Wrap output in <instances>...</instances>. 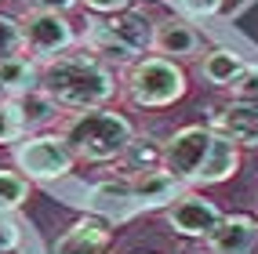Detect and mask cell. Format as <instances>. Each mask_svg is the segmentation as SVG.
Instances as JSON below:
<instances>
[{
	"label": "cell",
	"instance_id": "obj_1",
	"mask_svg": "<svg viewBox=\"0 0 258 254\" xmlns=\"http://www.w3.org/2000/svg\"><path fill=\"white\" fill-rule=\"evenodd\" d=\"M40 88L58 102V109H106L116 98L120 80L109 62L84 51H66V55L40 62Z\"/></svg>",
	"mask_w": 258,
	"mask_h": 254
},
{
	"label": "cell",
	"instance_id": "obj_2",
	"mask_svg": "<svg viewBox=\"0 0 258 254\" xmlns=\"http://www.w3.org/2000/svg\"><path fill=\"white\" fill-rule=\"evenodd\" d=\"M62 138L66 145L73 149L77 160H88V163H109L124 156L127 142L135 138V127L124 113L116 109H80L70 113L62 120Z\"/></svg>",
	"mask_w": 258,
	"mask_h": 254
},
{
	"label": "cell",
	"instance_id": "obj_3",
	"mask_svg": "<svg viewBox=\"0 0 258 254\" xmlns=\"http://www.w3.org/2000/svg\"><path fill=\"white\" fill-rule=\"evenodd\" d=\"M84 47L109 65H135L153 51V22L139 11L98 15L88 22Z\"/></svg>",
	"mask_w": 258,
	"mask_h": 254
},
{
	"label": "cell",
	"instance_id": "obj_4",
	"mask_svg": "<svg viewBox=\"0 0 258 254\" xmlns=\"http://www.w3.org/2000/svg\"><path fill=\"white\" fill-rule=\"evenodd\" d=\"M120 83H124V95L131 98V106H139V109L175 106L189 88L182 65L171 62V58H160V55H146L135 65H127Z\"/></svg>",
	"mask_w": 258,
	"mask_h": 254
},
{
	"label": "cell",
	"instance_id": "obj_5",
	"mask_svg": "<svg viewBox=\"0 0 258 254\" xmlns=\"http://www.w3.org/2000/svg\"><path fill=\"white\" fill-rule=\"evenodd\" d=\"M15 167L29 182H58L77 167V156L62 134L44 131V134H26L15 145Z\"/></svg>",
	"mask_w": 258,
	"mask_h": 254
},
{
	"label": "cell",
	"instance_id": "obj_6",
	"mask_svg": "<svg viewBox=\"0 0 258 254\" xmlns=\"http://www.w3.org/2000/svg\"><path fill=\"white\" fill-rule=\"evenodd\" d=\"M19 29H22V55H29L37 65L73 51V44H77V33H73L70 19L58 11L33 8L19 19Z\"/></svg>",
	"mask_w": 258,
	"mask_h": 254
},
{
	"label": "cell",
	"instance_id": "obj_7",
	"mask_svg": "<svg viewBox=\"0 0 258 254\" xmlns=\"http://www.w3.org/2000/svg\"><path fill=\"white\" fill-rule=\"evenodd\" d=\"M211 138H215V131L208 124H189V127L175 131L164 142V171H171L182 185H193L204 160H208Z\"/></svg>",
	"mask_w": 258,
	"mask_h": 254
},
{
	"label": "cell",
	"instance_id": "obj_8",
	"mask_svg": "<svg viewBox=\"0 0 258 254\" xmlns=\"http://www.w3.org/2000/svg\"><path fill=\"white\" fill-rule=\"evenodd\" d=\"M218 222H222L218 203L200 196V193H182L167 207V225L178 236H189V240H208V236L218 229Z\"/></svg>",
	"mask_w": 258,
	"mask_h": 254
},
{
	"label": "cell",
	"instance_id": "obj_9",
	"mask_svg": "<svg viewBox=\"0 0 258 254\" xmlns=\"http://www.w3.org/2000/svg\"><path fill=\"white\" fill-rule=\"evenodd\" d=\"M208 127L240 149H258V102H233L229 98L222 109H215Z\"/></svg>",
	"mask_w": 258,
	"mask_h": 254
},
{
	"label": "cell",
	"instance_id": "obj_10",
	"mask_svg": "<svg viewBox=\"0 0 258 254\" xmlns=\"http://www.w3.org/2000/svg\"><path fill=\"white\" fill-rule=\"evenodd\" d=\"M200 33L189 26L185 19H160L153 22V51H157L160 58H171V62H185V58H197L200 55Z\"/></svg>",
	"mask_w": 258,
	"mask_h": 254
},
{
	"label": "cell",
	"instance_id": "obj_11",
	"mask_svg": "<svg viewBox=\"0 0 258 254\" xmlns=\"http://www.w3.org/2000/svg\"><path fill=\"white\" fill-rule=\"evenodd\" d=\"M258 247V218L251 214H222L218 229L208 236L211 254H254Z\"/></svg>",
	"mask_w": 258,
	"mask_h": 254
},
{
	"label": "cell",
	"instance_id": "obj_12",
	"mask_svg": "<svg viewBox=\"0 0 258 254\" xmlns=\"http://www.w3.org/2000/svg\"><path fill=\"white\" fill-rule=\"evenodd\" d=\"M127 178H131V203L135 207H171L185 193V185L171 171H164V167L142 171V175H127Z\"/></svg>",
	"mask_w": 258,
	"mask_h": 254
},
{
	"label": "cell",
	"instance_id": "obj_13",
	"mask_svg": "<svg viewBox=\"0 0 258 254\" xmlns=\"http://www.w3.org/2000/svg\"><path fill=\"white\" fill-rule=\"evenodd\" d=\"M106 243H109L106 222H98V218H80L66 236H58L55 254H102Z\"/></svg>",
	"mask_w": 258,
	"mask_h": 254
},
{
	"label": "cell",
	"instance_id": "obj_14",
	"mask_svg": "<svg viewBox=\"0 0 258 254\" xmlns=\"http://www.w3.org/2000/svg\"><path fill=\"white\" fill-rule=\"evenodd\" d=\"M240 171V145H233L229 138H222V134H215L211 138V149H208V160H204L200 175L193 185H218L226 182Z\"/></svg>",
	"mask_w": 258,
	"mask_h": 254
},
{
	"label": "cell",
	"instance_id": "obj_15",
	"mask_svg": "<svg viewBox=\"0 0 258 254\" xmlns=\"http://www.w3.org/2000/svg\"><path fill=\"white\" fill-rule=\"evenodd\" d=\"M11 102H15V109H19V116H22L26 134L44 131L47 124L58 120V102L51 98L44 88H33V91H26V95H19V98H11Z\"/></svg>",
	"mask_w": 258,
	"mask_h": 254
},
{
	"label": "cell",
	"instance_id": "obj_16",
	"mask_svg": "<svg viewBox=\"0 0 258 254\" xmlns=\"http://www.w3.org/2000/svg\"><path fill=\"white\" fill-rule=\"evenodd\" d=\"M0 88H4L8 98H19L33 88H40V65L29 55H11L0 62Z\"/></svg>",
	"mask_w": 258,
	"mask_h": 254
},
{
	"label": "cell",
	"instance_id": "obj_17",
	"mask_svg": "<svg viewBox=\"0 0 258 254\" xmlns=\"http://www.w3.org/2000/svg\"><path fill=\"white\" fill-rule=\"evenodd\" d=\"M244 58L236 55V51H229V47H215V51H208L204 55V62H200V76L211 83V88H229L233 83V76L244 69Z\"/></svg>",
	"mask_w": 258,
	"mask_h": 254
},
{
	"label": "cell",
	"instance_id": "obj_18",
	"mask_svg": "<svg viewBox=\"0 0 258 254\" xmlns=\"http://www.w3.org/2000/svg\"><path fill=\"white\" fill-rule=\"evenodd\" d=\"M120 163H124L131 175L157 171V167H164V145L157 138H149V134H135L127 142V149H124V156H120Z\"/></svg>",
	"mask_w": 258,
	"mask_h": 254
},
{
	"label": "cell",
	"instance_id": "obj_19",
	"mask_svg": "<svg viewBox=\"0 0 258 254\" xmlns=\"http://www.w3.org/2000/svg\"><path fill=\"white\" fill-rule=\"evenodd\" d=\"M91 200L98 203V207H106V211H116V214L135 211V203H131V178L98 182L95 189H91Z\"/></svg>",
	"mask_w": 258,
	"mask_h": 254
},
{
	"label": "cell",
	"instance_id": "obj_20",
	"mask_svg": "<svg viewBox=\"0 0 258 254\" xmlns=\"http://www.w3.org/2000/svg\"><path fill=\"white\" fill-rule=\"evenodd\" d=\"M29 196V178L19 171H0V211H15Z\"/></svg>",
	"mask_w": 258,
	"mask_h": 254
},
{
	"label": "cell",
	"instance_id": "obj_21",
	"mask_svg": "<svg viewBox=\"0 0 258 254\" xmlns=\"http://www.w3.org/2000/svg\"><path fill=\"white\" fill-rule=\"evenodd\" d=\"M26 138V127H22V116L15 109V102L4 98L0 102V145H11V142H22Z\"/></svg>",
	"mask_w": 258,
	"mask_h": 254
},
{
	"label": "cell",
	"instance_id": "obj_22",
	"mask_svg": "<svg viewBox=\"0 0 258 254\" xmlns=\"http://www.w3.org/2000/svg\"><path fill=\"white\" fill-rule=\"evenodd\" d=\"M229 98L233 102H258V65H244L236 76H233V83H229Z\"/></svg>",
	"mask_w": 258,
	"mask_h": 254
},
{
	"label": "cell",
	"instance_id": "obj_23",
	"mask_svg": "<svg viewBox=\"0 0 258 254\" xmlns=\"http://www.w3.org/2000/svg\"><path fill=\"white\" fill-rule=\"evenodd\" d=\"M11 55H22V29L15 19L0 15V62L11 58Z\"/></svg>",
	"mask_w": 258,
	"mask_h": 254
},
{
	"label": "cell",
	"instance_id": "obj_24",
	"mask_svg": "<svg viewBox=\"0 0 258 254\" xmlns=\"http://www.w3.org/2000/svg\"><path fill=\"white\" fill-rule=\"evenodd\" d=\"M175 4L189 19H211V15L222 11V0H175Z\"/></svg>",
	"mask_w": 258,
	"mask_h": 254
},
{
	"label": "cell",
	"instance_id": "obj_25",
	"mask_svg": "<svg viewBox=\"0 0 258 254\" xmlns=\"http://www.w3.org/2000/svg\"><path fill=\"white\" fill-rule=\"evenodd\" d=\"M88 4V11L95 15H120V11H131V0H80Z\"/></svg>",
	"mask_w": 258,
	"mask_h": 254
},
{
	"label": "cell",
	"instance_id": "obj_26",
	"mask_svg": "<svg viewBox=\"0 0 258 254\" xmlns=\"http://www.w3.org/2000/svg\"><path fill=\"white\" fill-rule=\"evenodd\" d=\"M19 247V229H15L8 218H0V254H8Z\"/></svg>",
	"mask_w": 258,
	"mask_h": 254
},
{
	"label": "cell",
	"instance_id": "obj_27",
	"mask_svg": "<svg viewBox=\"0 0 258 254\" xmlns=\"http://www.w3.org/2000/svg\"><path fill=\"white\" fill-rule=\"evenodd\" d=\"M77 4H80V0H33V8H44V11H58V15L73 11Z\"/></svg>",
	"mask_w": 258,
	"mask_h": 254
},
{
	"label": "cell",
	"instance_id": "obj_28",
	"mask_svg": "<svg viewBox=\"0 0 258 254\" xmlns=\"http://www.w3.org/2000/svg\"><path fill=\"white\" fill-rule=\"evenodd\" d=\"M4 98H8V95H4V88H0V102H4Z\"/></svg>",
	"mask_w": 258,
	"mask_h": 254
},
{
	"label": "cell",
	"instance_id": "obj_29",
	"mask_svg": "<svg viewBox=\"0 0 258 254\" xmlns=\"http://www.w3.org/2000/svg\"><path fill=\"white\" fill-rule=\"evenodd\" d=\"M254 254H258V247H254Z\"/></svg>",
	"mask_w": 258,
	"mask_h": 254
}]
</instances>
